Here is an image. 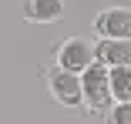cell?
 Wrapping results in <instances>:
<instances>
[{
  "label": "cell",
  "instance_id": "obj_1",
  "mask_svg": "<svg viewBox=\"0 0 131 124\" xmlns=\"http://www.w3.org/2000/svg\"><path fill=\"white\" fill-rule=\"evenodd\" d=\"M81 97H84V111H91V114H97V111L108 114L111 111L114 97H111V77H108V67L104 64L94 60L81 74Z\"/></svg>",
  "mask_w": 131,
  "mask_h": 124
},
{
  "label": "cell",
  "instance_id": "obj_2",
  "mask_svg": "<svg viewBox=\"0 0 131 124\" xmlns=\"http://www.w3.org/2000/svg\"><path fill=\"white\" fill-rule=\"evenodd\" d=\"M94 60H97L94 40H88V37H67V40L57 44V51H54V67L71 70V74H84Z\"/></svg>",
  "mask_w": 131,
  "mask_h": 124
},
{
  "label": "cell",
  "instance_id": "obj_3",
  "mask_svg": "<svg viewBox=\"0 0 131 124\" xmlns=\"http://www.w3.org/2000/svg\"><path fill=\"white\" fill-rule=\"evenodd\" d=\"M44 81H47V91L50 97L61 104V107H84V97H81V74H71V70H61V67H47L44 70Z\"/></svg>",
  "mask_w": 131,
  "mask_h": 124
},
{
  "label": "cell",
  "instance_id": "obj_4",
  "mask_svg": "<svg viewBox=\"0 0 131 124\" xmlns=\"http://www.w3.org/2000/svg\"><path fill=\"white\" fill-rule=\"evenodd\" d=\"M97 40H131V7L111 4L94 17Z\"/></svg>",
  "mask_w": 131,
  "mask_h": 124
},
{
  "label": "cell",
  "instance_id": "obj_5",
  "mask_svg": "<svg viewBox=\"0 0 131 124\" xmlns=\"http://www.w3.org/2000/svg\"><path fill=\"white\" fill-rule=\"evenodd\" d=\"M97 64L104 67H131V40H94Z\"/></svg>",
  "mask_w": 131,
  "mask_h": 124
},
{
  "label": "cell",
  "instance_id": "obj_6",
  "mask_svg": "<svg viewBox=\"0 0 131 124\" xmlns=\"http://www.w3.org/2000/svg\"><path fill=\"white\" fill-rule=\"evenodd\" d=\"M20 14L30 23H57L64 17V0H24Z\"/></svg>",
  "mask_w": 131,
  "mask_h": 124
},
{
  "label": "cell",
  "instance_id": "obj_7",
  "mask_svg": "<svg viewBox=\"0 0 131 124\" xmlns=\"http://www.w3.org/2000/svg\"><path fill=\"white\" fill-rule=\"evenodd\" d=\"M111 97L114 104H131V67H111Z\"/></svg>",
  "mask_w": 131,
  "mask_h": 124
},
{
  "label": "cell",
  "instance_id": "obj_8",
  "mask_svg": "<svg viewBox=\"0 0 131 124\" xmlns=\"http://www.w3.org/2000/svg\"><path fill=\"white\" fill-rule=\"evenodd\" d=\"M104 124H131V104H111Z\"/></svg>",
  "mask_w": 131,
  "mask_h": 124
}]
</instances>
